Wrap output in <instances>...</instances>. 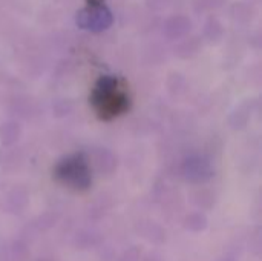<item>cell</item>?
<instances>
[{
    "instance_id": "obj_1",
    "label": "cell",
    "mask_w": 262,
    "mask_h": 261,
    "mask_svg": "<svg viewBox=\"0 0 262 261\" xmlns=\"http://www.w3.org/2000/svg\"><path fill=\"white\" fill-rule=\"evenodd\" d=\"M92 100L101 117H115L127 108V94L118 80L112 77L100 80L94 89Z\"/></svg>"
},
{
    "instance_id": "obj_2",
    "label": "cell",
    "mask_w": 262,
    "mask_h": 261,
    "mask_svg": "<svg viewBox=\"0 0 262 261\" xmlns=\"http://www.w3.org/2000/svg\"><path fill=\"white\" fill-rule=\"evenodd\" d=\"M60 175L64 178L68 185H72V186H84L89 180L88 171L80 160L68 162Z\"/></svg>"
}]
</instances>
